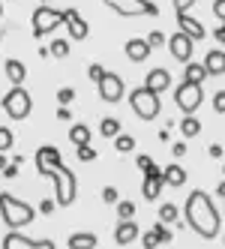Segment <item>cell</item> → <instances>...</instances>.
Wrapping results in <instances>:
<instances>
[{
  "instance_id": "cell-30",
  "label": "cell",
  "mask_w": 225,
  "mask_h": 249,
  "mask_svg": "<svg viewBox=\"0 0 225 249\" xmlns=\"http://www.w3.org/2000/svg\"><path fill=\"white\" fill-rule=\"evenodd\" d=\"M135 216V204L132 201H117V219H132Z\"/></svg>"
},
{
  "instance_id": "cell-38",
  "label": "cell",
  "mask_w": 225,
  "mask_h": 249,
  "mask_svg": "<svg viewBox=\"0 0 225 249\" xmlns=\"http://www.w3.org/2000/svg\"><path fill=\"white\" fill-rule=\"evenodd\" d=\"M195 6V0H174V9H177V15H189V9Z\"/></svg>"
},
{
  "instance_id": "cell-40",
  "label": "cell",
  "mask_w": 225,
  "mask_h": 249,
  "mask_svg": "<svg viewBox=\"0 0 225 249\" xmlns=\"http://www.w3.org/2000/svg\"><path fill=\"white\" fill-rule=\"evenodd\" d=\"M156 246H159L156 231H147V234H144V249H156Z\"/></svg>"
},
{
  "instance_id": "cell-21",
  "label": "cell",
  "mask_w": 225,
  "mask_h": 249,
  "mask_svg": "<svg viewBox=\"0 0 225 249\" xmlns=\"http://www.w3.org/2000/svg\"><path fill=\"white\" fill-rule=\"evenodd\" d=\"M96 234L81 231V234H69V249H96Z\"/></svg>"
},
{
  "instance_id": "cell-42",
  "label": "cell",
  "mask_w": 225,
  "mask_h": 249,
  "mask_svg": "<svg viewBox=\"0 0 225 249\" xmlns=\"http://www.w3.org/2000/svg\"><path fill=\"white\" fill-rule=\"evenodd\" d=\"M135 162H138V168H141V171H147V168H153V159H150V156H144V153H141V156H138V159H135Z\"/></svg>"
},
{
  "instance_id": "cell-53",
  "label": "cell",
  "mask_w": 225,
  "mask_h": 249,
  "mask_svg": "<svg viewBox=\"0 0 225 249\" xmlns=\"http://www.w3.org/2000/svg\"><path fill=\"white\" fill-rule=\"evenodd\" d=\"M39 3H51V0H39Z\"/></svg>"
},
{
  "instance_id": "cell-18",
  "label": "cell",
  "mask_w": 225,
  "mask_h": 249,
  "mask_svg": "<svg viewBox=\"0 0 225 249\" xmlns=\"http://www.w3.org/2000/svg\"><path fill=\"white\" fill-rule=\"evenodd\" d=\"M204 69L207 75H222L225 72V48H213L204 54Z\"/></svg>"
},
{
  "instance_id": "cell-46",
  "label": "cell",
  "mask_w": 225,
  "mask_h": 249,
  "mask_svg": "<svg viewBox=\"0 0 225 249\" xmlns=\"http://www.w3.org/2000/svg\"><path fill=\"white\" fill-rule=\"evenodd\" d=\"M57 120L69 123V108H66V105H60V108H57Z\"/></svg>"
},
{
  "instance_id": "cell-1",
  "label": "cell",
  "mask_w": 225,
  "mask_h": 249,
  "mask_svg": "<svg viewBox=\"0 0 225 249\" xmlns=\"http://www.w3.org/2000/svg\"><path fill=\"white\" fill-rule=\"evenodd\" d=\"M183 216H186V225L192 228L195 234H201L204 240L216 237L219 228H222L219 210H216L213 198H210L204 189H192V192H189V198H186V204H183Z\"/></svg>"
},
{
  "instance_id": "cell-6",
  "label": "cell",
  "mask_w": 225,
  "mask_h": 249,
  "mask_svg": "<svg viewBox=\"0 0 225 249\" xmlns=\"http://www.w3.org/2000/svg\"><path fill=\"white\" fill-rule=\"evenodd\" d=\"M3 111L12 117V120H24L27 114H30V108H33V99H30V93L24 90V87H12V90L3 96Z\"/></svg>"
},
{
  "instance_id": "cell-5",
  "label": "cell",
  "mask_w": 225,
  "mask_h": 249,
  "mask_svg": "<svg viewBox=\"0 0 225 249\" xmlns=\"http://www.w3.org/2000/svg\"><path fill=\"white\" fill-rule=\"evenodd\" d=\"M66 21V15L54 6H36L33 9V36H45L51 30H60V24Z\"/></svg>"
},
{
  "instance_id": "cell-51",
  "label": "cell",
  "mask_w": 225,
  "mask_h": 249,
  "mask_svg": "<svg viewBox=\"0 0 225 249\" xmlns=\"http://www.w3.org/2000/svg\"><path fill=\"white\" fill-rule=\"evenodd\" d=\"M0 42H3V30H0Z\"/></svg>"
},
{
  "instance_id": "cell-12",
  "label": "cell",
  "mask_w": 225,
  "mask_h": 249,
  "mask_svg": "<svg viewBox=\"0 0 225 249\" xmlns=\"http://www.w3.org/2000/svg\"><path fill=\"white\" fill-rule=\"evenodd\" d=\"M192 39H189L186 36V33H174V36H171L168 39V51H171V54H174V60H180V63H192Z\"/></svg>"
},
{
  "instance_id": "cell-47",
  "label": "cell",
  "mask_w": 225,
  "mask_h": 249,
  "mask_svg": "<svg viewBox=\"0 0 225 249\" xmlns=\"http://www.w3.org/2000/svg\"><path fill=\"white\" fill-rule=\"evenodd\" d=\"M207 153H210L213 159H219L222 156V144H210V147H207Z\"/></svg>"
},
{
  "instance_id": "cell-11",
  "label": "cell",
  "mask_w": 225,
  "mask_h": 249,
  "mask_svg": "<svg viewBox=\"0 0 225 249\" xmlns=\"http://www.w3.org/2000/svg\"><path fill=\"white\" fill-rule=\"evenodd\" d=\"M63 15H66V33H69V39H75V42H81V39H87V33H90V24L81 18V12L78 9H63Z\"/></svg>"
},
{
  "instance_id": "cell-15",
  "label": "cell",
  "mask_w": 225,
  "mask_h": 249,
  "mask_svg": "<svg viewBox=\"0 0 225 249\" xmlns=\"http://www.w3.org/2000/svg\"><path fill=\"white\" fill-rule=\"evenodd\" d=\"M177 27H180V33H186V36L192 39V42H198V39L207 36L204 24H201L198 18H192V15H177Z\"/></svg>"
},
{
  "instance_id": "cell-19",
  "label": "cell",
  "mask_w": 225,
  "mask_h": 249,
  "mask_svg": "<svg viewBox=\"0 0 225 249\" xmlns=\"http://www.w3.org/2000/svg\"><path fill=\"white\" fill-rule=\"evenodd\" d=\"M3 72H6V78H9L15 87H24V78H27V66H24L21 60L9 57V60L3 63Z\"/></svg>"
},
{
  "instance_id": "cell-23",
  "label": "cell",
  "mask_w": 225,
  "mask_h": 249,
  "mask_svg": "<svg viewBox=\"0 0 225 249\" xmlns=\"http://www.w3.org/2000/svg\"><path fill=\"white\" fill-rule=\"evenodd\" d=\"M69 141H72L75 147L90 144V126H84V123H75V126H69Z\"/></svg>"
},
{
  "instance_id": "cell-48",
  "label": "cell",
  "mask_w": 225,
  "mask_h": 249,
  "mask_svg": "<svg viewBox=\"0 0 225 249\" xmlns=\"http://www.w3.org/2000/svg\"><path fill=\"white\" fill-rule=\"evenodd\" d=\"M171 153H174V156H183V153H186V144L180 141V144H174V147H171Z\"/></svg>"
},
{
  "instance_id": "cell-31",
  "label": "cell",
  "mask_w": 225,
  "mask_h": 249,
  "mask_svg": "<svg viewBox=\"0 0 225 249\" xmlns=\"http://www.w3.org/2000/svg\"><path fill=\"white\" fill-rule=\"evenodd\" d=\"M147 42H150V48H162V45H168V39L162 36L159 30H150V36H147Z\"/></svg>"
},
{
  "instance_id": "cell-52",
  "label": "cell",
  "mask_w": 225,
  "mask_h": 249,
  "mask_svg": "<svg viewBox=\"0 0 225 249\" xmlns=\"http://www.w3.org/2000/svg\"><path fill=\"white\" fill-rule=\"evenodd\" d=\"M0 18H3V6H0Z\"/></svg>"
},
{
  "instance_id": "cell-39",
  "label": "cell",
  "mask_w": 225,
  "mask_h": 249,
  "mask_svg": "<svg viewBox=\"0 0 225 249\" xmlns=\"http://www.w3.org/2000/svg\"><path fill=\"white\" fill-rule=\"evenodd\" d=\"M213 111H216V114H225V90H219V93L213 96Z\"/></svg>"
},
{
  "instance_id": "cell-41",
  "label": "cell",
  "mask_w": 225,
  "mask_h": 249,
  "mask_svg": "<svg viewBox=\"0 0 225 249\" xmlns=\"http://www.w3.org/2000/svg\"><path fill=\"white\" fill-rule=\"evenodd\" d=\"M213 15L219 21H225V0H213Z\"/></svg>"
},
{
  "instance_id": "cell-50",
  "label": "cell",
  "mask_w": 225,
  "mask_h": 249,
  "mask_svg": "<svg viewBox=\"0 0 225 249\" xmlns=\"http://www.w3.org/2000/svg\"><path fill=\"white\" fill-rule=\"evenodd\" d=\"M6 168V159H3V153H0V171H3Z\"/></svg>"
},
{
  "instance_id": "cell-27",
  "label": "cell",
  "mask_w": 225,
  "mask_h": 249,
  "mask_svg": "<svg viewBox=\"0 0 225 249\" xmlns=\"http://www.w3.org/2000/svg\"><path fill=\"white\" fill-rule=\"evenodd\" d=\"M114 147H117V153H129V150H135V138L126 135V132H120L114 138Z\"/></svg>"
},
{
  "instance_id": "cell-44",
  "label": "cell",
  "mask_w": 225,
  "mask_h": 249,
  "mask_svg": "<svg viewBox=\"0 0 225 249\" xmlns=\"http://www.w3.org/2000/svg\"><path fill=\"white\" fill-rule=\"evenodd\" d=\"M213 36H216V42H219V45L225 48V21L219 24V30H213Z\"/></svg>"
},
{
  "instance_id": "cell-13",
  "label": "cell",
  "mask_w": 225,
  "mask_h": 249,
  "mask_svg": "<svg viewBox=\"0 0 225 249\" xmlns=\"http://www.w3.org/2000/svg\"><path fill=\"white\" fill-rule=\"evenodd\" d=\"M3 249H54V243L51 240H30V237L18 234V231H9L3 237Z\"/></svg>"
},
{
  "instance_id": "cell-4",
  "label": "cell",
  "mask_w": 225,
  "mask_h": 249,
  "mask_svg": "<svg viewBox=\"0 0 225 249\" xmlns=\"http://www.w3.org/2000/svg\"><path fill=\"white\" fill-rule=\"evenodd\" d=\"M48 180H54V201L57 204H63V207H69L75 201V192H78V183H75V174L69 171L66 165H60L54 174L48 177Z\"/></svg>"
},
{
  "instance_id": "cell-32",
  "label": "cell",
  "mask_w": 225,
  "mask_h": 249,
  "mask_svg": "<svg viewBox=\"0 0 225 249\" xmlns=\"http://www.w3.org/2000/svg\"><path fill=\"white\" fill-rule=\"evenodd\" d=\"M78 159H81V162H93V159H96V150H93L90 144H81V147H78Z\"/></svg>"
},
{
  "instance_id": "cell-25",
  "label": "cell",
  "mask_w": 225,
  "mask_h": 249,
  "mask_svg": "<svg viewBox=\"0 0 225 249\" xmlns=\"http://www.w3.org/2000/svg\"><path fill=\"white\" fill-rule=\"evenodd\" d=\"M99 135L117 138V135H120V120H117V117H102V120H99Z\"/></svg>"
},
{
  "instance_id": "cell-43",
  "label": "cell",
  "mask_w": 225,
  "mask_h": 249,
  "mask_svg": "<svg viewBox=\"0 0 225 249\" xmlns=\"http://www.w3.org/2000/svg\"><path fill=\"white\" fill-rule=\"evenodd\" d=\"M54 207H57V201H51V198H45V201L39 204V210H42V213H54Z\"/></svg>"
},
{
  "instance_id": "cell-35",
  "label": "cell",
  "mask_w": 225,
  "mask_h": 249,
  "mask_svg": "<svg viewBox=\"0 0 225 249\" xmlns=\"http://www.w3.org/2000/svg\"><path fill=\"white\" fill-rule=\"evenodd\" d=\"M9 147H12V132H9L6 126H0V153L9 150Z\"/></svg>"
},
{
  "instance_id": "cell-45",
  "label": "cell",
  "mask_w": 225,
  "mask_h": 249,
  "mask_svg": "<svg viewBox=\"0 0 225 249\" xmlns=\"http://www.w3.org/2000/svg\"><path fill=\"white\" fill-rule=\"evenodd\" d=\"M3 177H18V162L6 165V168H3Z\"/></svg>"
},
{
  "instance_id": "cell-10",
  "label": "cell",
  "mask_w": 225,
  "mask_h": 249,
  "mask_svg": "<svg viewBox=\"0 0 225 249\" xmlns=\"http://www.w3.org/2000/svg\"><path fill=\"white\" fill-rule=\"evenodd\" d=\"M60 165H63V162H60V150H57L54 144H45V147L36 150V168H39L42 177H51Z\"/></svg>"
},
{
  "instance_id": "cell-37",
  "label": "cell",
  "mask_w": 225,
  "mask_h": 249,
  "mask_svg": "<svg viewBox=\"0 0 225 249\" xmlns=\"http://www.w3.org/2000/svg\"><path fill=\"white\" fill-rule=\"evenodd\" d=\"M153 231H156L159 243H168L171 240V228H165V222H156V228H153Z\"/></svg>"
},
{
  "instance_id": "cell-20",
  "label": "cell",
  "mask_w": 225,
  "mask_h": 249,
  "mask_svg": "<svg viewBox=\"0 0 225 249\" xmlns=\"http://www.w3.org/2000/svg\"><path fill=\"white\" fill-rule=\"evenodd\" d=\"M135 237H138V225H135L132 219H120L117 228H114V240H117L120 246H126V243H132Z\"/></svg>"
},
{
  "instance_id": "cell-9",
  "label": "cell",
  "mask_w": 225,
  "mask_h": 249,
  "mask_svg": "<svg viewBox=\"0 0 225 249\" xmlns=\"http://www.w3.org/2000/svg\"><path fill=\"white\" fill-rule=\"evenodd\" d=\"M96 90H99V96H102V102H120L123 99V90H126V84H123V78L120 75H114V72H105V78H102L99 84H96Z\"/></svg>"
},
{
  "instance_id": "cell-8",
  "label": "cell",
  "mask_w": 225,
  "mask_h": 249,
  "mask_svg": "<svg viewBox=\"0 0 225 249\" xmlns=\"http://www.w3.org/2000/svg\"><path fill=\"white\" fill-rule=\"evenodd\" d=\"M174 102H177V108H180L183 114H195L198 105L204 102L201 84H189V81H183L177 90H174Z\"/></svg>"
},
{
  "instance_id": "cell-2",
  "label": "cell",
  "mask_w": 225,
  "mask_h": 249,
  "mask_svg": "<svg viewBox=\"0 0 225 249\" xmlns=\"http://www.w3.org/2000/svg\"><path fill=\"white\" fill-rule=\"evenodd\" d=\"M0 216H3V222H6L12 231H18V228H24V225L33 222L36 210H33L27 201L9 195V192H0Z\"/></svg>"
},
{
  "instance_id": "cell-7",
  "label": "cell",
  "mask_w": 225,
  "mask_h": 249,
  "mask_svg": "<svg viewBox=\"0 0 225 249\" xmlns=\"http://www.w3.org/2000/svg\"><path fill=\"white\" fill-rule=\"evenodd\" d=\"M108 9H114L123 18H135V15H159V6L150 3V0H102Z\"/></svg>"
},
{
  "instance_id": "cell-3",
  "label": "cell",
  "mask_w": 225,
  "mask_h": 249,
  "mask_svg": "<svg viewBox=\"0 0 225 249\" xmlns=\"http://www.w3.org/2000/svg\"><path fill=\"white\" fill-rule=\"evenodd\" d=\"M129 105H132V111L141 117V120H153V117H159V108H162L159 93L147 90V87H135V90L129 93Z\"/></svg>"
},
{
  "instance_id": "cell-26",
  "label": "cell",
  "mask_w": 225,
  "mask_h": 249,
  "mask_svg": "<svg viewBox=\"0 0 225 249\" xmlns=\"http://www.w3.org/2000/svg\"><path fill=\"white\" fill-rule=\"evenodd\" d=\"M180 132H183L186 138H195V135L201 132V123H198L192 114H186V117H183V123H180Z\"/></svg>"
},
{
  "instance_id": "cell-17",
  "label": "cell",
  "mask_w": 225,
  "mask_h": 249,
  "mask_svg": "<svg viewBox=\"0 0 225 249\" xmlns=\"http://www.w3.org/2000/svg\"><path fill=\"white\" fill-rule=\"evenodd\" d=\"M123 51H126V57H129L132 63H144V60L150 57V51H153V48H150L147 39H129Z\"/></svg>"
},
{
  "instance_id": "cell-28",
  "label": "cell",
  "mask_w": 225,
  "mask_h": 249,
  "mask_svg": "<svg viewBox=\"0 0 225 249\" xmlns=\"http://www.w3.org/2000/svg\"><path fill=\"white\" fill-rule=\"evenodd\" d=\"M177 216H180V210L171 204V201L159 207V219H162V222H177Z\"/></svg>"
},
{
  "instance_id": "cell-29",
  "label": "cell",
  "mask_w": 225,
  "mask_h": 249,
  "mask_svg": "<svg viewBox=\"0 0 225 249\" xmlns=\"http://www.w3.org/2000/svg\"><path fill=\"white\" fill-rule=\"evenodd\" d=\"M48 51H51V57H66L69 54V42L66 39H54L48 45Z\"/></svg>"
},
{
  "instance_id": "cell-14",
  "label": "cell",
  "mask_w": 225,
  "mask_h": 249,
  "mask_svg": "<svg viewBox=\"0 0 225 249\" xmlns=\"http://www.w3.org/2000/svg\"><path fill=\"white\" fill-rule=\"evenodd\" d=\"M162 186H165V180H162V171L153 165V168H147L144 171V186H141V192H144V198L147 201H153V198H159V192H162Z\"/></svg>"
},
{
  "instance_id": "cell-36",
  "label": "cell",
  "mask_w": 225,
  "mask_h": 249,
  "mask_svg": "<svg viewBox=\"0 0 225 249\" xmlns=\"http://www.w3.org/2000/svg\"><path fill=\"white\" fill-rule=\"evenodd\" d=\"M87 75H90V81H93V84H99L102 78H105V69H102L99 63H93V66L87 69Z\"/></svg>"
},
{
  "instance_id": "cell-16",
  "label": "cell",
  "mask_w": 225,
  "mask_h": 249,
  "mask_svg": "<svg viewBox=\"0 0 225 249\" xmlns=\"http://www.w3.org/2000/svg\"><path fill=\"white\" fill-rule=\"evenodd\" d=\"M144 87L153 93H165L168 87H171V75H168V69H150L147 78H144Z\"/></svg>"
},
{
  "instance_id": "cell-24",
  "label": "cell",
  "mask_w": 225,
  "mask_h": 249,
  "mask_svg": "<svg viewBox=\"0 0 225 249\" xmlns=\"http://www.w3.org/2000/svg\"><path fill=\"white\" fill-rule=\"evenodd\" d=\"M183 78H186L189 84H201V81L207 78V69H204V63H186V69H183Z\"/></svg>"
},
{
  "instance_id": "cell-22",
  "label": "cell",
  "mask_w": 225,
  "mask_h": 249,
  "mask_svg": "<svg viewBox=\"0 0 225 249\" xmlns=\"http://www.w3.org/2000/svg\"><path fill=\"white\" fill-rule=\"evenodd\" d=\"M162 180H165V186H183L186 183V171L180 165H168L162 171Z\"/></svg>"
},
{
  "instance_id": "cell-34",
  "label": "cell",
  "mask_w": 225,
  "mask_h": 249,
  "mask_svg": "<svg viewBox=\"0 0 225 249\" xmlns=\"http://www.w3.org/2000/svg\"><path fill=\"white\" fill-rule=\"evenodd\" d=\"M72 99H75V90H72V87H60V90H57V102H60V105H69Z\"/></svg>"
},
{
  "instance_id": "cell-33",
  "label": "cell",
  "mask_w": 225,
  "mask_h": 249,
  "mask_svg": "<svg viewBox=\"0 0 225 249\" xmlns=\"http://www.w3.org/2000/svg\"><path fill=\"white\" fill-rule=\"evenodd\" d=\"M102 201H105V204H117L120 201V192L114 186H105V189H102Z\"/></svg>"
},
{
  "instance_id": "cell-49",
  "label": "cell",
  "mask_w": 225,
  "mask_h": 249,
  "mask_svg": "<svg viewBox=\"0 0 225 249\" xmlns=\"http://www.w3.org/2000/svg\"><path fill=\"white\" fill-rule=\"evenodd\" d=\"M216 195H219V198H225V180H222V183L216 186Z\"/></svg>"
}]
</instances>
